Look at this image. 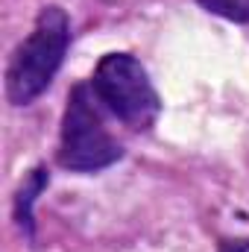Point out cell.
Returning <instances> with one entry per match:
<instances>
[{"instance_id": "cell-1", "label": "cell", "mask_w": 249, "mask_h": 252, "mask_svg": "<svg viewBox=\"0 0 249 252\" xmlns=\"http://www.w3.org/2000/svg\"><path fill=\"white\" fill-rule=\"evenodd\" d=\"M70 47V18L62 6H44L32 32L15 47L6 64V97L12 106H30L56 79Z\"/></svg>"}, {"instance_id": "cell-2", "label": "cell", "mask_w": 249, "mask_h": 252, "mask_svg": "<svg viewBox=\"0 0 249 252\" xmlns=\"http://www.w3.org/2000/svg\"><path fill=\"white\" fill-rule=\"evenodd\" d=\"M91 82H76L67 94L59 129V164L73 173H97L124 158V147L103 126Z\"/></svg>"}, {"instance_id": "cell-3", "label": "cell", "mask_w": 249, "mask_h": 252, "mask_svg": "<svg viewBox=\"0 0 249 252\" xmlns=\"http://www.w3.org/2000/svg\"><path fill=\"white\" fill-rule=\"evenodd\" d=\"M91 88L97 100L135 132H144L158 121L161 97L147 67L132 53H106L91 73Z\"/></svg>"}, {"instance_id": "cell-4", "label": "cell", "mask_w": 249, "mask_h": 252, "mask_svg": "<svg viewBox=\"0 0 249 252\" xmlns=\"http://www.w3.org/2000/svg\"><path fill=\"white\" fill-rule=\"evenodd\" d=\"M47 185H50V173H47V167L38 164V167H32V170L27 173L24 185L15 193V220H18V226H21V232H24L27 238L35 235V226H32V205H35V196L47 188Z\"/></svg>"}, {"instance_id": "cell-5", "label": "cell", "mask_w": 249, "mask_h": 252, "mask_svg": "<svg viewBox=\"0 0 249 252\" xmlns=\"http://www.w3.org/2000/svg\"><path fill=\"white\" fill-rule=\"evenodd\" d=\"M208 15H217L232 24H249V0H196Z\"/></svg>"}, {"instance_id": "cell-6", "label": "cell", "mask_w": 249, "mask_h": 252, "mask_svg": "<svg viewBox=\"0 0 249 252\" xmlns=\"http://www.w3.org/2000/svg\"><path fill=\"white\" fill-rule=\"evenodd\" d=\"M220 252H249V241H235V244H220Z\"/></svg>"}]
</instances>
